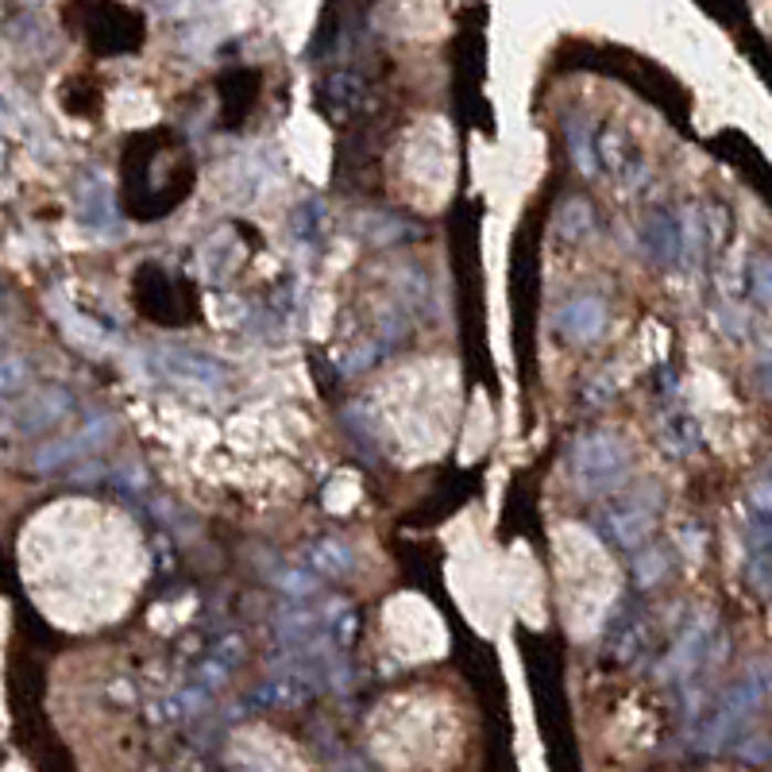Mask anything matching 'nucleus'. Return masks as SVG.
<instances>
[{
    "mask_svg": "<svg viewBox=\"0 0 772 772\" xmlns=\"http://www.w3.org/2000/svg\"><path fill=\"white\" fill-rule=\"evenodd\" d=\"M116 436V421L113 417H93L85 429H77L74 436H66V441H46V444H39L35 452H31V467L35 472H43V475H51V472H62V467H70V464H82L89 452H97V448H105L108 441Z\"/></svg>",
    "mask_w": 772,
    "mask_h": 772,
    "instance_id": "2",
    "label": "nucleus"
},
{
    "mask_svg": "<svg viewBox=\"0 0 772 772\" xmlns=\"http://www.w3.org/2000/svg\"><path fill=\"white\" fill-rule=\"evenodd\" d=\"M637 575H642V583H657L660 575H665V560L653 552L649 560H642V568H637Z\"/></svg>",
    "mask_w": 772,
    "mask_h": 772,
    "instance_id": "11",
    "label": "nucleus"
},
{
    "mask_svg": "<svg viewBox=\"0 0 772 772\" xmlns=\"http://www.w3.org/2000/svg\"><path fill=\"white\" fill-rule=\"evenodd\" d=\"M309 560V572H321V575H348L352 572V549H348L345 541H337V537H325V541L309 544L306 552Z\"/></svg>",
    "mask_w": 772,
    "mask_h": 772,
    "instance_id": "6",
    "label": "nucleus"
},
{
    "mask_svg": "<svg viewBox=\"0 0 772 772\" xmlns=\"http://www.w3.org/2000/svg\"><path fill=\"white\" fill-rule=\"evenodd\" d=\"M572 467L575 479H580L583 490L591 495H603V490H614L626 475V448H622L614 436H583L572 448Z\"/></svg>",
    "mask_w": 772,
    "mask_h": 772,
    "instance_id": "1",
    "label": "nucleus"
},
{
    "mask_svg": "<svg viewBox=\"0 0 772 772\" xmlns=\"http://www.w3.org/2000/svg\"><path fill=\"white\" fill-rule=\"evenodd\" d=\"M557 224H560V232H564L568 240L583 236V232L591 229V209H588V201H575V198L564 201V205H560Z\"/></svg>",
    "mask_w": 772,
    "mask_h": 772,
    "instance_id": "7",
    "label": "nucleus"
},
{
    "mask_svg": "<svg viewBox=\"0 0 772 772\" xmlns=\"http://www.w3.org/2000/svg\"><path fill=\"white\" fill-rule=\"evenodd\" d=\"M568 144H572V151H575V162H580V170H595V151H591V144H583V131L575 128H568Z\"/></svg>",
    "mask_w": 772,
    "mask_h": 772,
    "instance_id": "10",
    "label": "nucleus"
},
{
    "mask_svg": "<svg viewBox=\"0 0 772 772\" xmlns=\"http://www.w3.org/2000/svg\"><path fill=\"white\" fill-rule=\"evenodd\" d=\"M0 332H4V302H0Z\"/></svg>",
    "mask_w": 772,
    "mask_h": 772,
    "instance_id": "12",
    "label": "nucleus"
},
{
    "mask_svg": "<svg viewBox=\"0 0 772 772\" xmlns=\"http://www.w3.org/2000/svg\"><path fill=\"white\" fill-rule=\"evenodd\" d=\"M649 526L653 521L642 506H618V510L606 514V529H611V537L622 549H637L645 541V533H649Z\"/></svg>",
    "mask_w": 772,
    "mask_h": 772,
    "instance_id": "5",
    "label": "nucleus"
},
{
    "mask_svg": "<svg viewBox=\"0 0 772 772\" xmlns=\"http://www.w3.org/2000/svg\"><path fill=\"white\" fill-rule=\"evenodd\" d=\"M649 240H653L657 260H673V255L680 252V236H676V229H673V224H665V221L649 224Z\"/></svg>",
    "mask_w": 772,
    "mask_h": 772,
    "instance_id": "9",
    "label": "nucleus"
},
{
    "mask_svg": "<svg viewBox=\"0 0 772 772\" xmlns=\"http://www.w3.org/2000/svg\"><path fill=\"white\" fill-rule=\"evenodd\" d=\"M557 329L568 340H575V345H588V340H595L606 329V306L595 294H580L557 314Z\"/></svg>",
    "mask_w": 772,
    "mask_h": 772,
    "instance_id": "4",
    "label": "nucleus"
},
{
    "mask_svg": "<svg viewBox=\"0 0 772 772\" xmlns=\"http://www.w3.org/2000/svg\"><path fill=\"white\" fill-rule=\"evenodd\" d=\"M70 405H74L70 390H62V387H39V390H31L28 398H20L12 410H8V421H12L20 433L35 436V433H46L51 425H59V421L70 413Z\"/></svg>",
    "mask_w": 772,
    "mask_h": 772,
    "instance_id": "3",
    "label": "nucleus"
},
{
    "mask_svg": "<svg viewBox=\"0 0 772 772\" xmlns=\"http://www.w3.org/2000/svg\"><path fill=\"white\" fill-rule=\"evenodd\" d=\"M28 379H31V371H28V363L23 360H0V398H8V394H20L23 387H28Z\"/></svg>",
    "mask_w": 772,
    "mask_h": 772,
    "instance_id": "8",
    "label": "nucleus"
}]
</instances>
